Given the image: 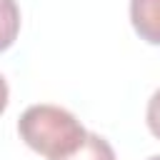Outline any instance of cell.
Wrapping results in <instances>:
<instances>
[{"mask_svg": "<svg viewBox=\"0 0 160 160\" xmlns=\"http://www.w3.org/2000/svg\"><path fill=\"white\" fill-rule=\"evenodd\" d=\"M18 132L30 150L48 160L72 155L88 135L80 120L58 105H30L18 120Z\"/></svg>", "mask_w": 160, "mask_h": 160, "instance_id": "1", "label": "cell"}, {"mask_svg": "<svg viewBox=\"0 0 160 160\" xmlns=\"http://www.w3.org/2000/svg\"><path fill=\"white\" fill-rule=\"evenodd\" d=\"M130 22L145 42L160 45V0H130Z\"/></svg>", "mask_w": 160, "mask_h": 160, "instance_id": "2", "label": "cell"}, {"mask_svg": "<svg viewBox=\"0 0 160 160\" xmlns=\"http://www.w3.org/2000/svg\"><path fill=\"white\" fill-rule=\"evenodd\" d=\"M58 160H115V150H112V145L105 138H100L95 132H88L85 140H82V145L72 155L58 158Z\"/></svg>", "mask_w": 160, "mask_h": 160, "instance_id": "3", "label": "cell"}, {"mask_svg": "<svg viewBox=\"0 0 160 160\" xmlns=\"http://www.w3.org/2000/svg\"><path fill=\"white\" fill-rule=\"evenodd\" d=\"M20 32V8L15 0H0V52L8 50Z\"/></svg>", "mask_w": 160, "mask_h": 160, "instance_id": "4", "label": "cell"}, {"mask_svg": "<svg viewBox=\"0 0 160 160\" xmlns=\"http://www.w3.org/2000/svg\"><path fill=\"white\" fill-rule=\"evenodd\" d=\"M148 128L155 138H160V88L152 92V98L148 100V112H145Z\"/></svg>", "mask_w": 160, "mask_h": 160, "instance_id": "5", "label": "cell"}, {"mask_svg": "<svg viewBox=\"0 0 160 160\" xmlns=\"http://www.w3.org/2000/svg\"><path fill=\"white\" fill-rule=\"evenodd\" d=\"M8 98H10V90H8L5 78L0 75V115H2V112H5V108H8Z\"/></svg>", "mask_w": 160, "mask_h": 160, "instance_id": "6", "label": "cell"}, {"mask_svg": "<svg viewBox=\"0 0 160 160\" xmlns=\"http://www.w3.org/2000/svg\"><path fill=\"white\" fill-rule=\"evenodd\" d=\"M148 160H160V155H152V158H148Z\"/></svg>", "mask_w": 160, "mask_h": 160, "instance_id": "7", "label": "cell"}]
</instances>
